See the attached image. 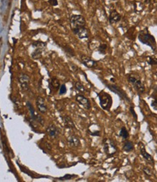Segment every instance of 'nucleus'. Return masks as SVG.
Instances as JSON below:
<instances>
[{
	"instance_id": "aec40b11",
	"label": "nucleus",
	"mask_w": 157,
	"mask_h": 182,
	"mask_svg": "<svg viewBox=\"0 0 157 182\" xmlns=\"http://www.w3.org/2000/svg\"><path fill=\"white\" fill-rule=\"evenodd\" d=\"M119 135H120V136H121V137L124 139H128V137H129V133H128V131L127 130L125 127L121 128Z\"/></svg>"
},
{
	"instance_id": "c85d7f7f",
	"label": "nucleus",
	"mask_w": 157,
	"mask_h": 182,
	"mask_svg": "<svg viewBox=\"0 0 157 182\" xmlns=\"http://www.w3.org/2000/svg\"><path fill=\"white\" fill-rule=\"evenodd\" d=\"M143 172L144 174H145L146 176H148V177H151V176H152V171H151V169L148 168L144 167L143 168Z\"/></svg>"
},
{
	"instance_id": "4be33fe9",
	"label": "nucleus",
	"mask_w": 157,
	"mask_h": 182,
	"mask_svg": "<svg viewBox=\"0 0 157 182\" xmlns=\"http://www.w3.org/2000/svg\"><path fill=\"white\" fill-rule=\"evenodd\" d=\"M75 89L80 92H86V89H85L84 86L79 81H77L75 83Z\"/></svg>"
},
{
	"instance_id": "cd10ccee",
	"label": "nucleus",
	"mask_w": 157,
	"mask_h": 182,
	"mask_svg": "<svg viewBox=\"0 0 157 182\" xmlns=\"http://www.w3.org/2000/svg\"><path fill=\"white\" fill-rule=\"evenodd\" d=\"M67 92V87H66L65 84L60 85L59 89V95H64Z\"/></svg>"
},
{
	"instance_id": "20e7f679",
	"label": "nucleus",
	"mask_w": 157,
	"mask_h": 182,
	"mask_svg": "<svg viewBox=\"0 0 157 182\" xmlns=\"http://www.w3.org/2000/svg\"><path fill=\"white\" fill-rule=\"evenodd\" d=\"M70 25L72 29L86 26V20L80 15H73L70 18Z\"/></svg>"
},
{
	"instance_id": "393cba45",
	"label": "nucleus",
	"mask_w": 157,
	"mask_h": 182,
	"mask_svg": "<svg viewBox=\"0 0 157 182\" xmlns=\"http://www.w3.org/2000/svg\"><path fill=\"white\" fill-rule=\"evenodd\" d=\"M139 79L140 78L138 77V76H135V75H129V76H128V82L130 83L131 84H133V83Z\"/></svg>"
},
{
	"instance_id": "2eb2a0df",
	"label": "nucleus",
	"mask_w": 157,
	"mask_h": 182,
	"mask_svg": "<svg viewBox=\"0 0 157 182\" xmlns=\"http://www.w3.org/2000/svg\"><path fill=\"white\" fill-rule=\"evenodd\" d=\"M133 86L134 88L135 89V90L140 94H142L145 92V86L144 84L143 83V82L141 81V79H138L135 83H133Z\"/></svg>"
},
{
	"instance_id": "c9c22d12",
	"label": "nucleus",
	"mask_w": 157,
	"mask_h": 182,
	"mask_svg": "<svg viewBox=\"0 0 157 182\" xmlns=\"http://www.w3.org/2000/svg\"><path fill=\"white\" fill-rule=\"evenodd\" d=\"M144 2H145L146 4H149V3H151V0H144Z\"/></svg>"
},
{
	"instance_id": "a211bd4d",
	"label": "nucleus",
	"mask_w": 157,
	"mask_h": 182,
	"mask_svg": "<svg viewBox=\"0 0 157 182\" xmlns=\"http://www.w3.org/2000/svg\"><path fill=\"white\" fill-rule=\"evenodd\" d=\"M59 86H60L59 81L55 77L52 78L50 81V89H53L54 91H56L59 89Z\"/></svg>"
},
{
	"instance_id": "a878e982",
	"label": "nucleus",
	"mask_w": 157,
	"mask_h": 182,
	"mask_svg": "<svg viewBox=\"0 0 157 182\" xmlns=\"http://www.w3.org/2000/svg\"><path fill=\"white\" fill-rule=\"evenodd\" d=\"M77 177V176L76 175H72V174H66L63 177H61V178H59V180L60 181H68V180H70V179H73V178H75Z\"/></svg>"
},
{
	"instance_id": "412c9836",
	"label": "nucleus",
	"mask_w": 157,
	"mask_h": 182,
	"mask_svg": "<svg viewBox=\"0 0 157 182\" xmlns=\"http://www.w3.org/2000/svg\"><path fill=\"white\" fill-rule=\"evenodd\" d=\"M42 54V49L41 48H37V49H36V51L33 52L32 54V57L34 59H39L41 57Z\"/></svg>"
},
{
	"instance_id": "f704fd0d",
	"label": "nucleus",
	"mask_w": 157,
	"mask_h": 182,
	"mask_svg": "<svg viewBox=\"0 0 157 182\" xmlns=\"http://www.w3.org/2000/svg\"><path fill=\"white\" fill-rule=\"evenodd\" d=\"M49 2L52 6H56L58 5L57 0H49Z\"/></svg>"
},
{
	"instance_id": "f257e3e1",
	"label": "nucleus",
	"mask_w": 157,
	"mask_h": 182,
	"mask_svg": "<svg viewBox=\"0 0 157 182\" xmlns=\"http://www.w3.org/2000/svg\"><path fill=\"white\" fill-rule=\"evenodd\" d=\"M138 39L142 44L148 45L152 49L155 50L156 49V41L152 35L148 33L147 30H144L141 32L138 35Z\"/></svg>"
},
{
	"instance_id": "f8f14e48",
	"label": "nucleus",
	"mask_w": 157,
	"mask_h": 182,
	"mask_svg": "<svg viewBox=\"0 0 157 182\" xmlns=\"http://www.w3.org/2000/svg\"><path fill=\"white\" fill-rule=\"evenodd\" d=\"M36 107H37L39 111L42 114H45L47 112V107L45 104L44 99L41 96H38L36 99Z\"/></svg>"
},
{
	"instance_id": "5701e85b",
	"label": "nucleus",
	"mask_w": 157,
	"mask_h": 182,
	"mask_svg": "<svg viewBox=\"0 0 157 182\" xmlns=\"http://www.w3.org/2000/svg\"><path fill=\"white\" fill-rule=\"evenodd\" d=\"M107 49V45L106 44H102L100 45L98 48V51L100 54L101 55H105L106 51Z\"/></svg>"
},
{
	"instance_id": "bb28decb",
	"label": "nucleus",
	"mask_w": 157,
	"mask_h": 182,
	"mask_svg": "<svg viewBox=\"0 0 157 182\" xmlns=\"http://www.w3.org/2000/svg\"><path fill=\"white\" fill-rule=\"evenodd\" d=\"M65 51L66 53L67 54V55H69L71 57H74L75 55V54L74 52V50H73L72 48H70V47H65Z\"/></svg>"
},
{
	"instance_id": "b1692460",
	"label": "nucleus",
	"mask_w": 157,
	"mask_h": 182,
	"mask_svg": "<svg viewBox=\"0 0 157 182\" xmlns=\"http://www.w3.org/2000/svg\"><path fill=\"white\" fill-rule=\"evenodd\" d=\"M18 166H19V167L20 168V170H22V172H24V173H25L28 174V176H31V177H32V178H38L37 176H34V175H33V173H31V171H29V170H28V169H26V168H23V167H22V166H21L18 163Z\"/></svg>"
},
{
	"instance_id": "39448f33",
	"label": "nucleus",
	"mask_w": 157,
	"mask_h": 182,
	"mask_svg": "<svg viewBox=\"0 0 157 182\" xmlns=\"http://www.w3.org/2000/svg\"><path fill=\"white\" fill-rule=\"evenodd\" d=\"M106 86L108 87V89H109L110 91H111V92H113L114 93H115L116 94L118 95V96H120L122 99H125V100L130 102V99H129V98H128L127 94L125 93L124 91H123L120 87L116 86V85L109 84V83H107Z\"/></svg>"
},
{
	"instance_id": "72a5a7b5",
	"label": "nucleus",
	"mask_w": 157,
	"mask_h": 182,
	"mask_svg": "<svg viewBox=\"0 0 157 182\" xmlns=\"http://www.w3.org/2000/svg\"><path fill=\"white\" fill-rule=\"evenodd\" d=\"M151 107L154 108V110H157V100L156 98L152 101V102H151Z\"/></svg>"
},
{
	"instance_id": "7ed1b4c3",
	"label": "nucleus",
	"mask_w": 157,
	"mask_h": 182,
	"mask_svg": "<svg viewBox=\"0 0 157 182\" xmlns=\"http://www.w3.org/2000/svg\"><path fill=\"white\" fill-rule=\"evenodd\" d=\"M103 149L108 157H111L117 151V146L114 142L109 139H104L103 140Z\"/></svg>"
},
{
	"instance_id": "6e6552de",
	"label": "nucleus",
	"mask_w": 157,
	"mask_h": 182,
	"mask_svg": "<svg viewBox=\"0 0 157 182\" xmlns=\"http://www.w3.org/2000/svg\"><path fill=\"white\" fill-rule=\"evenodd\" d=\"M26 105L27 107H28V110H29L30 113H31V118L33 119V120H36V121L39 122V123L43 126V120L40 116L39 115H36V112H35L34 110V107H33V105H31V103L30 102H26Z\"/></svg>"
},
{
	"instance_id": "6ab92c4d",
	"label": "nucleus",
	"mask_w": 157,
	"mask_h": 182,
	"mask_svg": "<svg viewBox=\"0 0 157 182\" xmlns=\"http://www.w3.org/2000/svg\"><path fill=\"white\" fill-rule=\"evenodd\" d=\"M134 150V145L130 141H126L123 145V150L126 153H130Z\"/></svg>"
},
{
	"instance_id": "1a4fd4ad",
	"label": "nucleus",
	"mask_w": 157,
	"mask_h": 182,
	"mask_svg": "<svg viewBox=\"0 0 157 182\" xmlns=\"http://www.w3.org/2000/svg\"><path fill=\"white\" fill-rule=\"evenodd\" d=\"M19 82L20 83L21 88L24 92H27V91L29 90L30 78L28 75L24 74V73L20 75Z\"/></svg>"
},
{
	"instance_id": "ddd939ff",
	"label": "nucleus",
	"mask_w": 157,
	"mask_h": 182,
	"mask_svg": "<svg viewBox=\"0 0 157 182\" xmlns=\"http://www.w3.org/2000/svg\"><path fill=\"white\" fill-rule=\"evenodd\" d=\"M122 19L121 15L117 12L116 10H113L110 12L109 17V21L110 24H115L120 22Z\"/></svg>"
},
{
	"instance_id": "423d86ee",
	"label": "nucleus",
	"mask_w": 157,
	"mask_h": 182,
	"mask_svg": "<svg viewBox=\"0 0 157 182\" xmlns=\"http://www.w3.org/2000/svg\"><path fill=\"white\" fill-rule=\"evenodd\" d=\"M75 100L77 101V103L82 105L86 110H90V107H91L90 100L86 96H85L84 95L77 94L75 96Z\"/></svg>"
},
{
	"instance_id": "7c9ffc66",
	"label": "nucleus",
	"mask_w": 157,
	"mask_h": 182,
	"mask_svg": "<svg viewBox=\"0 0 157 182\" xmlns=\"http://www.w3.org/2000/svg\"><path fill=\"white\" fill-rule=\"evenodd\" d=\"M88 133L90 135V136H101V131H91L88 129L87 131Z\"/></svg>"
},
{
	"instance_id": "4468645a",
	"label": "nucleus",
	"mask_w": 157,
	"mask_h": 182,
	"mask_svg": "<svg viewBox=\"0 0 157 182\" xmlns=\"http://www.w3.org/2000/svg\"><path fill=\"white\" fill-rule=\"evenodd\" d=\"M69 144L72 147H78L80 146V140L75 135H71L67 139Z\"/></svg>"
},
{
	"instance_id": "0eeeda50",
	"label": "nucleus",
	"mask_w": 157,
	"mask_h": 182,
	"mask_svg": "<svg viewBox=\"0 0 157 182\" xmlns=\"http://www.w3.org/2000/svg\"><path fill=\"white\" fill-rule=\"evenodd\" d=\"M73 34L77 36V37L80 39H88L89 37V32L87 30V28L85 27H81V28H75V29H72Z\"/></svg>"
},
{
	"instance_id": "f3484780",
	"label": "nucleus",
	"mask_w": 157,
	"mask_h": 182,
	"mask_svg": "<svg viewBox=\"0 0 157 182\" xmlns=\"http://www.w3.org/2000/svg\"><path fill=\"white\" fill-rule=\"evenodd\" d=\"M63 120H64L65 126L67 129H75V126L74 124V122L73 121V120L71 119V118L70 116H65L63 118Z\"/></svg>"
},
{
	"instance_id": "9d476101",
	"label": "nucleus",
	"mask_w": 157,
	"mask_h": 182,
	"mask_svg": "<svg viewBox=\"0 0 157 182\" xmlns=\"http://www.w3.org/2000/svg\"><path fill=\"white\" fill-rule=\"evenodd\" d=\"M80 59H81V62L83 63V65H84L87 68H94L97 66V61L93 60L90 57H88L86 55H82Z\"/></svg>"
},
{
	"instance_id": "dca6fc26",
	"label": "nucleus",
	"mask_w": 157,
	"mask_h": 182,
	"mask_svg": "<svg viewBox=\"0 0 157 182\" xmlns=\"http://www.w3.org/2000/svg\"><path fill=\"white\" fill-rule=\"evenodd\" d=\"M141 155H142V157H143L145 160L150 162V163H154V159H153L152 156H151L149 153H148L146 151H145V147H144L143 144H141Z\"/></svg>"
},
{
	"instance_id": "f03ea898",
	"label": "nucleus",
	"mask_w": 157,
	"mask_h": 182,
	"mask_svg": "<svg viewBox=\"0 0 157 182\" xmlns=\"http://www.w3.org/2000/svg\"><path fill=\"white\" fill-rule=\"evenodd\" d=\"M98 96L101 108L104 110H109L112 105V99L110 94L104 92H101L98 94Z\"/></svg>"
},
{
	"instance_id": "2f4dec72",
	"label": "nucleus",
	"mask_w": 157,
	"mask_h": 182,
	"mask_svg": "<svg viewBox=\"0 0 157 182\" xmlns=\"http://www.w3.org/2000/svg\"><path fill=\"white\" fill-rule=\"evenodd\" d=\"M147 61H148V63L149 64V65H156V60L155 59V58L154 57H148V60H147Z\"/></svg>"
},
{
	"instance_id": "473e14b6",
	"label": "nucleus",
	"mask_w": 157,
	"mask_h": 182,
	"mask_svg": "<svg viewBox=\"0 0 157 182\" xmlns=\"http://www.w3.org/2000/svg\"><path fill=\"white\" fill-rule=\"evenodd\" d=\"M130 113L133 115V118L135 120H138V116H137V114L135 113V110H134V107L131 106L130 107Z\"/></svg>"
},
{
	"instance_id": "9b49d317",
	"label": "nucleus",
	"mask_w": 157,
	"mask_h": 182,
	"mask_svg": "<svg viewBox=\"0 0 157 182\" xmlns=\"http://www.w3.org/2000/svg\"><path fill=\"white\" fill-rule=\"evenodd\" d=\"M46 133L49 136L52 138H56L60 133V129L54 124H51L47 127L46 130Z\"/></svg>"
},
{
	"instance_id": "c756f323",
	"label": "nucleus",
	"mask_w": 157,
	"mask_h": 182,
	"mask_svg": "<svg viewBox=\"0 0 157 182\" xmlns=\"http://www.w3.org/2000/svg\"><path fill=\"white\" fill-rule=\"evenodd\" d=\"M33 47H37V48H43L46 46V43H43L41 42H36L34 43H33Z\"/></svg>"
}]
</instances>
